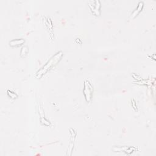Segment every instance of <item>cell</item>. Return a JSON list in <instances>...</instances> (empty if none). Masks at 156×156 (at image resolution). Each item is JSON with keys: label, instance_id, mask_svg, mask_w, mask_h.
<instances>
[{"label": "cell", "instance_id": "6da1fadb", "mask_svg": "<svg viewBox=\"0 0 156 156\" xmlns=\"http://www.w3.org/2000/svg\"><path fill=\"white\" fill-rule=\"evenodd\" d=\"M62 55L63 54L62 52H59V53H57L55 56H54L45 66H43L41 68V69H40L37 73V77L38 78H41L45 73H46L49 69H51V67L55 66L61 60V58L62 57Z\"/></svg>", "mask_w": 156, "mask_h": 156}, {"label": "cell", "instance_id": "7a4b0ae2", "mask_svg": "<svg viewBox=\"0 0 156 156\" xmlns=\"http://www.w3.org/2000/svg\"><path fill=\"white\" fill-rule=\"evenodd\" d=\"M92 92H93V87L88 81H86L84 84V94L85 95L86 101L87 102H89L90 101L91 98Z\"/></svg>", "mask_w": 156, "mask_h": 156}, {"label": "cell", "instance_id": "3957f363", "mask_svg": "<svg viewBox=\"0 0 156 156\" xmlns=\"http://www.w3.org/2000/svg\"><path fill=\"white\" fill-rule=\"evenodd\" d=\"M25 40L23 38H20V39H15L9 42V45L11 46H18L19 45H23L25 43Z\"/></svg>", "mask_w": 156, "mask_h": 156}, {"label": "cell", "instance_id": "277c9868", "mask_svg": "<svg viewBox=\"0 0 156 156\" xmlns=\"http://www.w3.org/2000/svg\"><path fill=\"white\" fill-rule=\"evenodd\" d=\"M8 93L9 96L10 97L12 98H15L17 97V95L15 93H14V92H12V91H9V90L8 91Z\"/></svg>", "mask_w": 156, "mask_h": 156}]
</instances>
